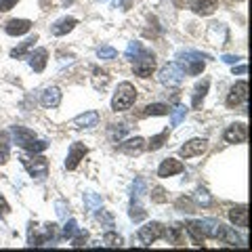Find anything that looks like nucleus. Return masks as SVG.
Segmentation results:
<instances>
[{
	"instance_id": "obj_4",
	"label": "nucleus",
	"mask_w": 252,
	"mask_h": 252,
	"mask_svg": "<svg viewBox=\"0 0 252 252\" xmlns=\"http://www.w3.org/2000/svg\"><path fill=\"white\" fill-rule=\"evenodd\" d=\"M21 164L26 166V170L34 179H44L46 175H49V160L42 158V156H36V154H34V158H26V156H23Z\"/></svg>"
},
{
	"instance_id": "obj_46",
	"label": "nucleus",
	"mask_w": 252,
	"mask_h": 252,
	"mask_svg": "<svg viewBox=\"0 0 252 252\" xmlns=\"http://www.w3.org/2000/svg\"><path fill=\"white\" fill-rule=\"evenodd\" d=\"M19 0H0V13H6V11H11L15 4H17Z\"/></svg>"
},
{
	"instance_id": "obj_39",
	"label": "nucleus",
	"mask_w": 252,
	"mask_h": 252,
	"mask_svg": "<svg viewBox=\"0 0 252 252\" xmlns=\"http://www.w3.org/2000/svg\"><path fill=\"white\" fill-rule=\"evenodd\" d=\"M116 49H112V46H99L97 49V57L99 59H116Z\"/></svg>"
},
{
	"instance_id": "obj_11",
	"label": "nucleus",
	"mask_w": 252,
	"mask_h": 252,
	"mask_svg": "<svg viewBox=\"0 0 252 252\" xmlns=\"http://www.w3.org/2000/svg\"><path fill=\"white\" fill-rule=\"evenodd\" d=\"M223 137H225L227 143H246L248 141V128H246V124H242V122L231 124L229 128L225 130Z\"/></svg>"
},
{
	"instance_id": "obj_44",
	"label": "nucleus",
	"mask_w": 252,
	"mask_h": 252,
	"mask_svg": "<svg viewBox=\"0 0 252 252\" xmlns=\"http://www.w3.org/2000/svg\"><path fill=\"white\" fill-rule=\"evenodd\" d=\"M76 229H78V227H76V220H74V219H69V220H67V223H65V227H63V231H61V235H63V238H74V233H76Z\"/></svg>"
},
{
	"instance_id": "obj_42",
	"label": "nucleus",
	"mask_w": 252,
	"mask_h": 252,
	"mask_svg": "<svg viewBox=\"0 0 252 252\" xmlns=\"http://www.w3.org/2000/svg\"><path fill=\"white\" fill-rule=\"evenodd\" d=\"M46 147H49V143H46V141H36V139H34L26 149H28L30 154H40V152H44Z\"/></svg>"
},
{
	"instance_id": "obj_51",
	"label": "nucleus",
	"mask_w": 252,
	"mask_h": 252,
	"mask_svg": "<svg viewBox=\"0 0 252 252\" xmlns=\"http://www.w3.org/2000/svg\"><path fill=\"white\" fill-rule=\"evenodd\" d=\"M246 72H248V67H246V65H238V67L233 65V76H235V74L242 76V74H246Z\"/></svg>"
},
{
	"instance_id": "obj_35",
	"label": "nucleus",
	"mask_w": 252,
	"mask_h": 252,
	"mask_svg": "<svg viewBox=\"0 0 252 252\" xmlns=\"http://www.w3.org/2000/svg\"><path fill=\"white\" fill-rule=\"evenodd\" d=\"M193 200H195V204H200V206H210L212 204V198H210V193L206 191V189H195Z\"/></svg>"
},
{
	"instance_id": "obj_38",
	"label": "nucleus",
	"mask_w": 252,
	"mask_h": 252,
	"mask_svg": "<svg viewBox=\"0 0 252 252\" xmlns=\"http://www.w3.org/2000/svg\"><path fill=\"white\" fill-rule=\"evenodd\" d=\"M145 191V179H135V183H132V200H139L141 195Z\"/></svg>"
},
{
	"instance_id": "obj_16",
	"label": "nucleus",
	"mask_w": 252,
	"mask_h": 252,
	"mask_svg": "<svg viewBox=\"0 0 252 252\" xmlns=\"http://www.w3.org/2000/svg\"><path fill=\"white\" fill-rule=\"evenodd\" d=\"M40 101H42V105L49 107V109L59 107V103H61V91L57 89V86H49V89L42 91Z\"/></svg>"
},
{
	"instance_id": "obj_3",
	"label": "nucleus",
	"mask_w": 252,
	"mask_h": 252,
	"mask_svg": "<svg viewBox=\"0 0 252 252\" xmlns=\"http://www.w3.org/2000/svg\"><path fill=\"white\" fill-rule=\"evenodd\" d=\"M204 59H210V57L198 53V51H185L179 55V61L185 65V72L189 76H198L204 72Z\"/></svg>"
},
{
	"instance_id": "obj_8",
	"label": "nucleus",
	"mask_w": 252,
	"mask_h": 252,
	"mask_svg": "<svg viewBox=\"0 0 252 252\" xmlns=\"http://www.w3.org/2000/svg\"><path fill=\"white\" fill-rule=\"evenodd\" d=\"M246 99H248V82L246 80L235 82L229 91V97H227V105L229 107H238V105L246 107Z\"/></svg>"
},
{
	"instance_id": "obj_34",
	"label": "nucleus",
	"mask_w": 252,
	"mask_h": 252,
	"mask_svg": "<svg viewBox=\"0 0 252 252\" xmlns=\"http://www.w3.org/2000/svg\"><path fill=\"white\" fill-rule=\"evenodd\" d=\"M84 204L89 210H99L103 200H101V195H97V193H84Z\"/></svg>"
},
{
	"instance_id": "obj_49",
	"label": "nucleus",
	"mask_w": 252,
	"mask_h": 252,
	"mask_svg": "<svg viewBox=\"0 0 252 252\" xmlns=\"http://www.w3.org/2000/svg\"><path fill=\"white\" fill-rule=\"evenodd\" d=\"M220 61H223V63H229V65H235V63L240 61V57H235V55H223V57H220Z\"/></svg>"
},
{
	"instance_id": "obj_1",
	"label": "nucleus",
	"mask_w": 252,
	"mask_h": 252,
	"mask_svg": "<svg viewBox=\"0 0 252 252\" xmlns=\"http://www.w3.org/2000/svg\"><path fill=\"white\" fill-rule=\"evenodd\" d=\"M137 101V89L130 82H122L118 84V91L112 99V109L114 112H124V109H130Z\"/></svg>"
},
{
	"instance_id": "obj_43",
	"label": "nucleus",
	"mask_w": 252,
	"mask_h": 252,
	"mask_svg": "<svg viewBox=\"0 0 252 252\" xmlns=\"http://www.w3.org/2000/svg\"><path fill=\"white\" fill-rule=\"evenodd\" d=\"M177 210H181V212H195V206H193L191 200L179 198V200H177Z\"/></svg>"
},
{
	"instance_id": "obj_45",
	"label": "nucleus",
	"mask_w": 252,
	"mask_h": 252,
	"mask_svg": "<svg viewBox=\"0 0 252 252\" xmlns=\"http://www.w3.org/2000/svg\"><path fill=\"white\" fill-rule=\"evenodd\" d=\"M55 208H57V217H59V219H65V217H67V204L63 202V200L55 202Z\"/></svg>"
},
{
	"instance_id": "obj_17",
	"label": "nucleus",
	"mask_w": 252,
	"mask_h": 252,
	"mask_svg": "<svg viewBox=\"0 0 252 252\" xmlns=\"http://www.w3.org/2000/svg\"><path fill=\"white\" fill-rule=\"evenodd\" d=\"M143 149H145V141L141 137H132L120 145V152L126 156H139V154H143Z\"/></svg>"
},
{
	"instance_id": "obj_31",
	"label": "nucleus",
	"mask_w": 252,
	"mask_h": 252,
	"mask_svg": "<svg viewBox=\"0 0 252 252\" xmlns=\"http://www.w3.org/2000/svg\"><path fill=\"white\" fill-rule=\"evenodd\" d=\"M170 112L168 105H164V103H152V105H147L143 109V116H166Z\"/></svg>"
},
{
	"instance_id": "obj_30",
	"label": "nucleus",
	"mask_w": 252,
	"mask_h": 252,
	"mask_svg": "<svg viewBox=\"0 0 252 252\" xmlns=\"http://www.w3.org/2000/svg\"><path fill=\"white\" fill-rule=\"evenodd\" d=\"M128 217L135 220V223H141L145 217H147V212L143 210V206L141 204H137V200H132V204H130V210H128Z\"/></svg>"
},
{
	"instance_id": "obj_2",
	"label": "nucleus",
	"mask_w": 252,
	"mask_h": 252,
	"mask_svg": "<svg viewBox=\"0 0 252 252\" xmlns=\"http://www.w3.org/2000/svg\"><path fill=\"white\" fill-rule=\"evenodd\" d=\"M183 78H185V69L181 67L179 63H168V65H164L160 69V74H158V80H160V84L168 86V89L181 86V84H183Z\"/></svg>"
},
{
	"instance_id": "obj_9",
	"label": "nucleus",
	"mask_w": 252,
	"mask_h": 252,
	"mask_svg": "<svg viewBox=\"0 0 252 252\" xmlns=\"http://www.w3.org/2000/svg\"><path fill=\"white\" fill-rule=\"evenodd\" d=\"M86 154H89V147H86L84 143H72V145H69L67 160H65V168H67V170H74L78 164L84 160Z\"/></svg>"
},
{
	"instance_id": "obj_24",
	"label": "nucleus",
	"mask_w": 252,
	"mask_h": 252,
	"mask_svg": "<svg viewBox=\"0 0 252 252\" xmlns=\"http://www.w3.org/2000/svg\"><path fill=\"white\" fill-rule=\"evenodd\" d=\"M208 86H210V80H202L198 86H195L193 97H191V105L193 107H200L202 105V101H204V97H206V93H208Z\"/></svg>"
},
{
	"instance_id": "obj_27",
	"label": "nucleus",
	"mask_w": 252,
	"mask_h": 252,
	"mask_svg": "<svg viewBox=\"0 0 252 252\" xmlns=\"http://www.w3.org/2000/svg\"><path fill=\"white\" fill-rule=\"evenodd\" d=\"M107 82H109L107 72H103V69H99V67H94L93 69V84H94V89H105Z\"/></svg>"
},
{
	"instance_id": "obj_20",
	"label": "nucleus",
	"mask_w": 252,
	"mask_h": 252,
	"mask_svg": "<svg viewBox=\"0 0 252 252\" xmlns=\"http://www.w3.org/2000/svg\"><path fill=\"white\" fill-rule=\"evenodd\" d=\"M76 26H78V19H74V17H65V19H59L57 23H55L51 32H53L55 36H63V34H67V32H72Z\"/></svg>"
},
{
	"instance_id": "obj_40",
	"label": "nucleus",
	"mask_w": 252,
	"mask_h": 252,
	"mask_svg": "<svg viewBox=\"0 0 252 252\" xmlns=\"http://www.w3.org/2000/svg\"><path fill=\"white\" fill-rule=\"evenodd\" d=\"M166 191H164V187H154L152 189V202H156V204H164L166 202Z\"/></svg>"
},
{
	"instance_id": "obj_15",
	"label": "nucleus",
	"mask_w": 252,
	"mask_h": 252,
	"mask_svg": "<svg viewBox=\"0 0 252 252\" xmlns=\"http://www.w3.org/2000/svg\"><path fill=\"white\" fill-rule=\"evenodd\" d=\"M30 30H32V21H28V19H11L4 26V32L9 36H23V34H28Z\"/></svg>"
},
{
	"instance_id": "obj_14",
	"label": "nucleus",
	"mask_w": 252,
	"mask_h": 252,
	"mask_svg": "<svg viewBox=\"0 0 252 252\" xmlns=\"http://www.w3.org/2000/svg\"><path fill=\"white\" fill-rule=\"evenodd\" d=\"M189 9L198 15H212L219 4V0H187Z\"/></svg>"
},
{
	"instance_id": "obj_36",
	"label": "nucleus",
	"mask_w": 252,
	"mask_h": 252,
	"mask_svg": "<svg viewBox=\"0 0 252 252\" xmlns=\"http://www.w3.org/2000/svg\"><path fill=\"white\" fill-rule=\"evenodd\" d=\"M103 244L105 246H112V248H120L122 246V238L118 233H114V231H107L103 235Z\"/></svg>"
},
{
	"instance_id": "obj_19",
	"label": "nucleus",
	"mask_w": 252,
	"mask_h": 252,
	"mask_svg": "<svg viewBox=\"0 0 252 252\" xmlns=\"http://www.w3.org/2000/svg\"><path fill=\"white\" fill-rule=\"evenodd\" d=\"M229 220L235 227H248V208L246 206H235L229 210Z\"/></svg>"
},
{
	"instance_id": "obj_25",
	"label": "nucleus",
	"mask_w": 252,
	"mask_h": 252,
	"mask_svg": "<svg viewBox=\"0 0 252 252\" xmlns=\"http://www.w3.org/2000/svg\"><path fill=\"white\" fill-rule=\"evenodd\" d=\"M38 40V36H32V38H28L26 42H21L19 46H15V49L11 51V57L13 59H21V57H26L28 55V51L32 49V46H34V42Z\"/></svg>"
},
{
	"instance_id": "obj_33",
	"label": "nucleus",
	"mask_w": 252,
	"mask_h": 252,
	"mask_svg": "<svg viewBox=\"0 0 252 252\" xmlns=\"http://www.w3.org/2000/svg\"><path fill=\"white\" fill-rule=\"evenodd\" d=\"M9 149H11L9 135H6V132H0V164L9 160Z\"/></svg>"
},
{
	"instance_id": "obj_5",
	"label": "nucleus",
	"mask_w": 252,
	"mask_h": 252,
	"mask_svg": "<svg viewBox=\"0 0 252 252\" xmlns=\"http://www.w3.org/2000/svg\"><path fill=\"white\" fill-rule=\"evenodd\" d=\"M164 233H166V227L162 223H158V220H152V223H147L139 229V240L143 246H152L156 240L164 238Z\"/></svg>"
},
{
	"instance_id": "obj_32",
	"label": "nucleus",
	"mask_w": 252,
	"mask_h": 252,
	"mask_svg": "<svg viewBox=\"0 0 252 252\" xmlns=\"http://www.w3.org/2000/svg\"><path fill=\"white\" fill-rule=\"evenodd\" d=\"M185 229H187V233H189V238H191V242H193V246H202V242H204V238H202V233L198 231V227L193 225V220H189V223L185 225Z\"/></svg>"
},
{
	"instance_id": "obj_6",
	"label": "nucleus",
	"mask_w": 252,
	"mask_h": 252,
	"mask_svg": "<svg viewBox=\"0 0 252 252\" xmlns=\"http://www.w3.org/2000/svg\"><path fill=\"white\" fill-rule=\"evenodd\" d=\"M193 225L198 227V231L202 233V238H208V240H220V238H223L225 225H223V223H219V220H215V219L193 220Z\"/></svg>"
},
{
	"instance_id": "obj_7",
	"label": "nucleus",
	"mask_w": 252,
	"mask_h": 252,
	"mask_svg": "<svg viewBox=\"0 0 252 252\" xmlns=\"http://www.w3.org/2000/svg\"><path fill=\"white\" fill-rule=\"evenodd\" d=\"M135 63V74L141 76V78H149L154 74V69H156V55L152 51H143L141 53V57L137 61H132Z\"/></svg>"
},
{
	"instance_id": "obj_47",
	"label": "nucleus",
	"mask_w": 252,
	"mask_h": 252,
	"mask_svg": "<svg viewBox=\"0 0 252 252\" xmlns=\"http://www.w3.org/2000/svg\"><path fill=\"white\" fill-rule=\"evenodd\" d=\"M97 219H99V220H103V223H105L107 227H114V217H112V215H107V212L101 210L99 215H97Z\"/></svg>"
},
{
	"instance_id": "obj_22",
	"label": "nucleus",
	"mask_w": 252,
	"mask_h": 252,
	"mask_svg": "<svg viewBox=\"0 0 252 252\" xmlns=\"http://www.w3.org/2000/svg\"><path fill=\"white\" fill-rule=\"evenodd\" d=\"M97 122H99V114L97 112H86V114L78 116L74 120V124L80 126V128H91V126H97Z\"/></svg>"
},
{
	"instance_id": "obj_13",
	"label": "nucleus",
	"mask_w": 252,
	"mask_h": 252,
	"mask_svg": "<svg viewBox=\"0 0 252 252\" xmlns=\"http://www.w3.org/2000/svg\"><path fill=\"white\" fill-rule=\"evenodd\" d=\"M183 164H181L179 160H175V158H168V160H164L160 164V168H158V177L166 179V177H172V175H179V172H183Z\"/></svg>"
},
{
	"instance_id": "obj_28",
	"label": "nucleus",
	"mask_w": 252,
	"mask_h": 252,
	"mask_svg": "<svg viewBox=\"0 0 252 252\" xmlns=\"http://www.w3.org/2000/svg\"><path fill=\"white\" fill-rule=\"evenodd\" d=\"M143 51H145V49H143V44H141V42H128V49H126L124 57L128 59V61H137Z\"/></svg>"
},
{
	"instance_id": "obj_21",
	"label": "nucleus",
	"mask_w": 252,
	"mask_h": 252,
	"mask_svg": "<svg viewBox=\"0 0 252 252\" xmlns=\"http://www.w3.org/2000/svg\"><path fill=\"white\" fill-rule=\"evenodd\" d=\"M164 240H168L170 244H175V246H181V244H183V227H181V225L166 227Z\"/></svg>"
},
{
	"instance_id": "obj_52",
	"label": "nucleus",
	"mask_w": 252,
	"mask_h": 252,
	"mask_svg": "<svg viewBox=\"0 0 252 252\" xmlns=\"http://www.w3.org/2000/svg\"><path fill=\"white\" fill-rule=\"evenodd\" d=\"M67 4H72V0H63V6H67Z\"/></svg>"
},
{
	"instance_id": "obj_26",
	"label": "nucleus",
	"mask_w": 252,
	"mask_h": 252,
	"mask_svg": "<svg viewBox=\"0 0 252 252\" xmlns=\"http://www.w3.org/2000/svg\"><path fill=\"white\" fill-rule=\"evenodd\" d=\"M220 242L231 244V246H244V240L231 229V227H225V229H223V238H220Z\"/></svg>"
},
{
	"instance_id": "obj_10",
	"label": "nucleus",
	"mask_w": 252,
	"mask_h": 252,
	"mask_svg": "<svg viewBox=\"0 0 252 252\" xmlns=\"http://www.w3.org/2000/svg\"><path fill=\"white\" fill-rule=\"evenodd\" d=\"M206 147H208L206 139H191L179 149V154H181V158H193V156H202L206 152Z\"/></svg>"
},
{
	"instance_id": "obj_48",
	"label": "nucleus",
	"mask_w": 252,
	"mask_h": 252,
	"mask_svg": "<svg viewBox=\"0 0 252 252\" xmlns=\"http://www.w3.org/2000/svg\"><path fill=\"white\" fill-rule=\"evenodd\" d=\"M9 210H11L9 202H6V200L2 198V193H0V217H6V215H9Z\"/></svg>"
},
{
	"instance_id": "obj_29",
	"label": "nucleus",
	"mask_w": 252,
	"mask_h": 252,
	"mask_svg": "<svg viewBox=\"0 0 252 252\" xmlns=\"http://www.w3.org/2000/svg\"><path fill=\"white\" fill-rule=\"evenodd\" d=\"M166 139H168V130H162L160 135H156V137L149 139L147 149H149V152H158V149H160L164 143H166Z\"/></svg>"
},
{
	"instance_id": "obj_12",
	"label": "nucleus",
	"mask_w": 252,
	"mask_h": 252,
	"mask_svg": "<svg viewBox=\"0 0 252 252\" xmlns=\"http://www.w3.org/2000/svg\"><path fill=\"white\" fill-rule=\"evenodd\" d=\"M11 137H13V141L17 143L19 147H23L26 149L32 141L36 139V132L34 130H30V128H26V126H11Z\"/></svg>"
},
{
	"instance_id": "obj_50",
	"label": "nucleus",
	"mask_w": 252,
	"mask_h": 252,
	"mask_svg": "<svg viewBox=\"0 0 252 252\" xmlns=\"http://www.w3.org/2000/svg\"><path fill=\"white\" fill-rule=\"evenodd\" d=\"M116 2H118V6H120L122 11H128L132 6V0H116Z\"/></svg>"
},
{
	"instance_id": "obj_41",
	"label": "nucleus",
	"mask_w": 252,
	"mask_h": 252,
	"mask_svg": "<svg viewBox=\"0 0 252 252\" xmlns=\"http://www.w3.org/2000/svg\"><path fill=\"white\" fill-rule=\"evenodd\" d=\"M185 116H187V107H177L175 112H172V120H170V124H172V126H179L181 122L185 120Z\"/></svg>"
},
{
	"instance_id": "obj_37",
	"label": "nucleus",
	"mask_w": 252,
	"mask_h": 252,
	"mask_svg": "<svg viewBox=\"0 0 252 252\" xmlns=\"http://www.w3.org/2000/svg\"><path fill=\"white\" fill-rule=\"evenodd\" d=\"M69 240H72V246H74V248H82L84 244L89 242V231H82V229L78 231V229H76V238H69Z\"/></svg>"
},
{
	"instance_id": "obj_18",
	"label": "nucleus",
	"mask_w": 252,
	"mask_h": 252,
	"mask_svg": "<svg viewBox=\"0 0 252 252\" xmlns=\"http://www.w3.org/2000/svg\"><path fill=\"white\" fill-rule=\"evenodd\" d=\"M46 59H49V53H46V49H38L30 55V65L34 72H44V67H46Z\"/></svg>"
},
{
	"instance_id": "obj_23",
	"label": "nucleus",
	"mask_w": 252,
	"mask_h": 252,
	"mask_svg": "<svg viewBox=\"0 0 252 252\" xmlns=\"http://www.w3.org/2000/svg\"><path fill=\"white\" fill-rule=\"evenodd\" d=\"M126 132H128V126H126V124H112L107 128V137H109L112 143H120Z\"/></svg>"
}]
</instances>
